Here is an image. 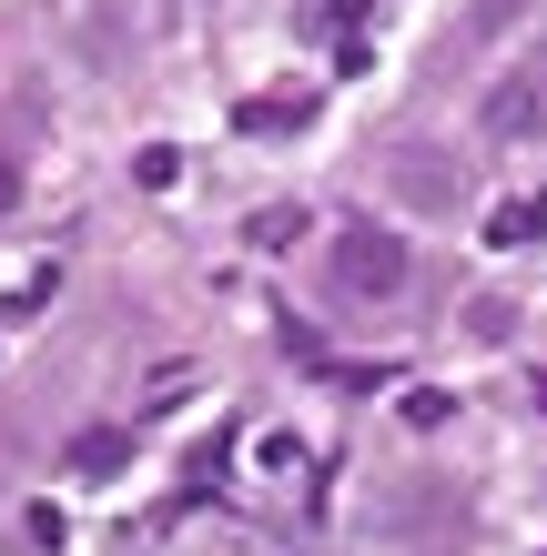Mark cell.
Segmentation results:
<instances>
[{
  "instance_id": "obj_8",
  "label": "cell",
  "mask_w": 547,
  "mask_h": 556,
  "mask_svg": "<svg viewBox=\"0 0 547 556\" xmlns=\"http://www.w3.org/2000/svg\"><path fill=\"white\" fill-rule=\"evenodd\" d=\"M133 182H142V192H173V182H183V152H173V142H152V152L133 162Z\"/></svg>"
},
{
  "instance_id": "obj_12",
  "label": "cell",
  "mask_w": 547,
  "mask_h": 556,
  "mask_svg": "<svg viewBox=\"0 0 547 556\" xmlns=\"http://www.w3.org/2000/svg\"><path fill=\"white\" fill-rule=\"evenodd\" d=\"M21 203V152H0V213Z\"/></svg>"
},
{
  "instance_id": "obj_3",
  "label": "cell",
  "mask_w": 547,
  "mask_h": 556,
  "mask_svg": "<svg viewBox=\"0 0 547 556\" xmlns=\"http://www.w3.org/2000/svg\"><path fill=\"white\" fill-rule=\"evenodd\" d=\"M476 122H487V142H547V81H537V72L497 81V91H487V112H476Z\"/></svg>"
},
{
  "instance_id": "obj_4",
  "label": "cell",
  "mask_w": 547,
  "mask_h": 556,
  "mask_svg": "<svg viewBox=\"0 0 547 556\" xmlns=\"http://www.w3.org/2000/svg\"><path fill=\"white\" fill-rule=\"evenodd\" d=\"M61 466L102 485V476H122V466H133V435H122V425H82V435L61 445Z\"/></svg>"
},
{
  "instance_id": "obj_7",
  "label": "cell",
  "mask_w": 547,
  "mask_h": 556,
  "mask_svg": "<svg viewBox=\"0 0 547 556\" xmlns=\"http://www.w3.org/2000/svg\"><path fill=\"white\" fill-rule=\"evenodd\" d=\"M244 243H253V253H284V243H304V203H264V213L244 223Z\"/></svg>"
},
{
  "instance_id": "obj_13",
  "label": "cell",
  "mask_w": 547,
  "mask_h": 556,
  "mask_svg": "<svg viewBox=\"0 0 547 556\" xmlns=\"http://www.w3.org/2000/svg\"><path fill=\"white\" fill-rule=\"evenodd\" d=\"M537 61H547V41H537Z\"/></svg>"
},
{
  "instance_id": "obj_1",
  "label": "cell",
  "mask_w": 547,
  "mask_h": 556,
  "mask_svg": "<svg viewBox=\"0 0 547 556\" xmlns=\"http://www.w3.org/2000/svg\"><path fill=\"white\" fill-rule=\"evenodd\" d=\"M415 253L396 223H345L335 233V293H356V304H385V293H406Z\"/></svg>"
},
{
  "instance_id": "obj_10",
  "label": "cell",
  "mask_w": 547,
  "mask_h": 556,
  "mask_svg": "<svg viewBox=\"0 0 547 556\" xmlns=\"http://www.w3.org/2000/svg\"><path fill=\"white\" fill-rule=\"evenodd\" d=\"M183 395H192V365H163V375L142 384V405H183Z\"/></svg>"
},
{
  "instance_id": "obj_11",
  "label": "cell",
  "mask_w": 547,
  "mask_h": 556,
  "mask_svg": "<svg viewBox=\"0 0 547 556\" xmlns=\"http://www.w3.org/2000/svg\"><path fill=\"white\" fill-rule=\"evenodd\" d=\"M507 21H518V0H476V21H467V41H497Z\"/></svg>"
},
{
  "instance_id": "obj_5",
  "label": "cell",
  "mask_w": 547,
  "mask_h": 556,
  "mask_svg": "<svg viewBox=\"0 0 547 556\" xmlns=\"http://www.w3.org/2000/svg\"><path fill=\"white\" fill-rule=\"evenodd\" d=\"M537 233H547V192H518V203L487 213V243H497V253H518V243H537Z\"/></svg>"
},
{
  "instance_id": "obj_9",
  "label": "cell",
  "mask_w": 547,
  "mask_h": 556,
  "mask_svg": "<svg viewBox=\"0 0 547 556\" xmlns=\"http://www.w3.org/2000/svg\"><path fill=\"white\" fill-rule=\"evenodd\" d=\"M446 415H457V395H436V384H426V395H406V425H415V435H436Z\"/></svg>"
},
{
  "instance_id": "obj_2",
  "label": "cell",
  "mask_w": 547,
  "mask_h": 556,
  "mask_svg": "<svg viewBox=\"0 0 547 556\" xmlns=\"http://www.w3.org/2000/svg\"><path fill=\"white\" fill-rule=\"evenodd\" d=\"M385 182H396L415 213H457L467 203V162L457 152H426V142H396V152H385Z\"/></svg>"
},
{
  "instance_id": "obj_6",
  "label": "cell",
  "mask_w": 547,
  "mask_h": 556,
  "mask_svg": "<svg viewBox=\"0 0 547 556\" xmlns=\"http://www.w3.org/2000/svg\"><path fill=\"white\" fill-rule=\"evenodd\" d=\"M304 122H314V102L295 91V102H244V112H234V132H253V142H274V132H304Z\"/></svg>"
}]
</instances>
